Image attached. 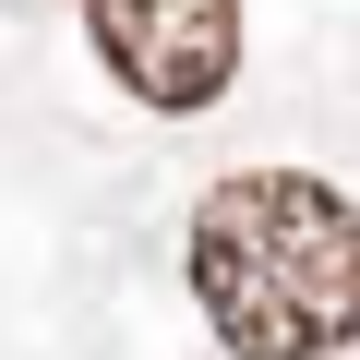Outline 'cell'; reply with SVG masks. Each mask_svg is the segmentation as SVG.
<instances>
[{"label":"cell","mask_w":360,"mask_h":360,"mask_svg":"<svg viewBox=\"0 0 360 360\" xmlns=\"http://www.w3.org/2000/svg\"><path fill=\"white\" fill-rule=\"evenodd\" d=\"M193 300L240 360H324L360 336V205L312 168H240L193 205Z\"/></svg>","instance_id":"cell-1"},{"label":"cell","mask_w":360,"mask_h":360,"mask_svg":"<svg viewBox=\"0 0 360 360\" xmlns=\"http://www.w3.org/2000/svg\"><path fill=\"white\" fill-rule=\"evenodd\" d=\"M84 37L120 96L193 120L240 84V0H84Z\"/></svg>","instance_id":"cell-2"}]
</instances>
